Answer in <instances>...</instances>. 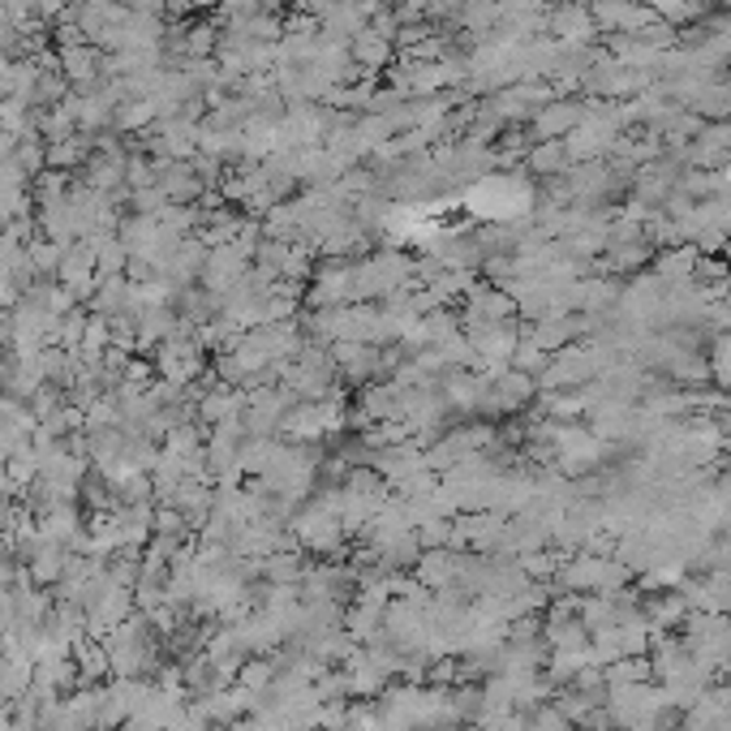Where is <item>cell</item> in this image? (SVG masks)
I'll return each instance as SVG.
<instances>
[{"mask_svg": "<svg viewBox=\"0 0 731 731\" xmlns=\"http://www.w3.org/2000/svg\"><path fill=\"white\" fill-rule=\"evenodd\" d=\"M629 582H633L629 564H620L616 555H589V551L560 564L555 573V585L564 594H616V589H629Z\"/></svg>", "mask_w": 731, "mask_h": 731, "instance_id": "1", "label": "cell"}, {"mask_svg": "<svg viewBox=\"0 0 731 731\" xmlns=\"http://www.w3.org/2000/svg\"><path fill=\"white\" fill-rule=\"evenodd\" d=\"M103 650L112 658V676H143L155 667V636H151V624L139 616H130L125 624H117L112 633L103 636Z\"/></svg>", "mask_w": 731, "mask_h": 731, "instance_id": "2", "label": "cell"}, {"mask_svg": "<svg viewBox=\"0 0 731 731\" xmlns=\"http://www.w3.org/2000/svg\"><path fill=\"white\" fill-rule=\"evenodd\" d=\"M289 439L297 443H319L328 435H341L344 431V405L341 396H323V400H297L289 413H285V427Z\"/></svg>", "mask_w": 731, "mask_h": 731, "instance_id": "3", "label": "cell"}, {"mask_svg": "<svg viewBox=\"0 0 731 731\" xmlns=\"http://www.w3.org/2000/svg\"><path fill=\"white\" fill-rule=\"evenodd\" d=\"M292 525V538H297V546L301 551H314V555H344V525L341 517L328 508V503H306L297 517L289 521Z\"/></svg>", "mask_w": 731, "mask_h": 731, "instance_id": "4", "label": "cell"}, {"mask_svg": "<svg viewBox=\"0 0 731 731\" xmlns=\"http://www.w3.org/2000/svg\"><path fill=\"white\" fill-rule=\"evenodd\" d=\"M292 400L289 391L280 388V384H263V388L245 391V409H242V422L250 435H276L280 427H285V413H289Z\"/></svg>", "mask_w": 731, "mask_h": 731, "instance_id": "5", "label": "cell"}, {"mask_svg": "<svg viewBox=\"0 0 731 731\" xmlns=\"http://www.w3.org/2000/svg\"><path fill=\"white\" fill-rule=\"evenodd\" d=\"M245 276H250V258H245L237 245H215L211 254H207V267H202V289L215 292V297H224L229 289H237Z\"/></svg>", "mask_w": 731, "mask_h": 731, "instance_id": "6", "label": "cell"}, {"mask_svg": "<svg viewBox=\"0 0 731 731\" xmlns=\"http://www.w3.org/2000/svg\"><path fill=\"white\" fill-rule=\"evenodd\" d=\"M56 280L74 292L78 301H91V297H96V289H99L96 250H91L87 242L69 245V250H65V258H60V267H56Z\"/></svg>", "mask_w": 731, "mask_h": 731, "instance_id": "7", "label": "cell"}, {"mask_svg": "<svg viewBox=\"0 0 731 731\" xmlns=\"http://www.w3.org/2000/svg\"><path fill=\"white\" fill-rule=\"evenodd\" d=\"M388 684H391L388 667H379V663L370 658L366 645H357V650L344 658V688H348V697H357V701H375Z\"/></svg>", "mask_w": 731, "mask_h": 731, "instance_id": "8", "label": "cell"}, {"mask_svg": "<svg viewBox=\"0 0 731 731\" xmlns=\"http://www.w3.org/2000/svg\"><path fill=\"white\" fill-rule=\"evenodd\" d=\"M56 56H60V78L69 87H99L103 56L96 44H69V48H56Z\"/></svg>", "mask_w": 731, "mask_h": 731, "instance_id": "9", "label": "cell"}, {"mask_svg": "<svg viewBox=\"0 0 731 731\" xmlns=\"http://www.w3.org/2000/svg\"><path fill=\"white\" fill-rule=\"evenodd\" d=\"M159 195L168 198V202H195L198 195H207V181L195 173V164L190 159H168V164H159Z\"/></svg>", "mask_w": 731, "mask_h": 731, "instance_id": "10", "label": "cell"}, {"mask_svg": "<svg viewBox=\"0 0 731 731\" xmlns=\"http://www.w3.org/2000/svg\"><path fill=\"white\" fill-rule=\"evenodd\" d=\"M384 616H388V602L384 598H366V594H357V602L353 607H344V633L353 636L357 645H366L370 636L384 633Z\"/></svg>", "mask_w": 731, "mask_h": 731, "instance_id": "11", "label": "cell"}, {"mask_svg": "<svg viewBox=\"0 0 731 731\" xmlns=\"http://www.w3.org/2000/svg\"><path fill=\"white\" fill-rule=\"evenodd\" d=\"M242 409H245V391L233 388V384H215V388L202 391V400H198V418L211 422V427H220L229 418H242Z\"/></svg>", "mask_w": 731, "mask_h": 731, "instance_id": "12", "label": "cell"}, {"mask_svg": "<svg viewBox=\"0 0 731 731\" xmlns=\"http://www.w3.org/2000/svg\"><path fill=\"white\" fill-rule=\"evenodd\" d=\"M91 310L103 314V319L130 314V310H134V280H125V276H108V280H99L96 297H91Z\"/></svg>", "mask_w": 731, "mask_h": 731, "instance_id": "13", "label": "cell"}, {"mask_svg": "<svg viewBox=\"0 0 731 731\" xmlns=\"http://www.w3.org/2000/svg\"><path fill=\"white\" fill-rule=\"evenodd\" d=\"M74 667H78V680L82 684H99L112 676V658H108V650H103L99 636L74 641Z\"/></svg>", "mask_w": 731, "mask_h": 731, "instance_id": "14", "label": "cell"}, {"mask_svg": "<svg viewBox=\"0 0 731 731\" xmlns=\"http://www.w3.org/2000/svg\"><path fill=\"white\" fill-rule=\"evenodd\" d=\"M348 56H353L357 65H366V69H379V65H388L391 40H384L375 26H366L362 35H353V48H348Z\"/></svg>", "mask_w": 731, "mask_h": 731, "instance_id": "15", "label": "cell"}, {"mask_svg": "<svg viewBox=\"0 0 731 731\" xmlns=\"http://www.w3.org/2000/svg\"><path fill=\"white\" fill-rule=\"evenodd\" d=\"M155 121H159V112H155L151 99H130V103H121V108L112 112V125H117L121 134H139V130L155 125Z\"/></svg>", "mask_w": 731, "mask_h": 731, "instance_id": "16", "label": "cell"}, {"mask_svg": "<svg viewBox=\"0 0 731 731\" xmlns=\"http://www.w3.org/2000/svg\"><path fill=\"white\" fill-rule=\"evenodd\" d=\"M87 155H91V143H87L82 134H74V139H65V143H52L48 146V168L69 173V168H78Z\"/></svg>", "mask_w": 731, "mask_h": 731, "instance_id": "17", "label": "cell"}, {"mask_svg": "<svg viewBox=\"0 0 731 731\" xmlns=\"http://www.w3.org/2000/svg\"><path fill=\"white\" fill-rule=\"evenodd\" d=\"M564 159H568V146H560V143H546L542 151H534L538 173H560V168H564Z\"/></svg>", "mask_w": 731, "mask_h": 731, "instance_id": "18", "label": "cell"}, {"mask_svg": "<svg viewBox=\"0 0 731 731\" xmlns=\"http://www.w3.org/2000/svg\"><path fill=\"white\" fill-rule=\"evenodd\" d=\"M13 69H18V60L0 56V99H13Z\"/></svg>", "mask_w": 731, "mask_h": 731, "instance_id": "19", "label": "cell"}, {"mask_svg": "<svg viewBox=\"0 0 731 731\" xmlns=\"http://www.w3.org/2000/svg\"><path fill=\"white\" fill-rule=\"evenodd\" d=\"M13 151H18V139L0 130V164H9V159H13Z\"/></svg>", "mask_w": 731, "mask_h": 731, "instance_id": "20", "label": "cell"}, {"mask_svg": "<svg viewBox=\"0 0 731 731\" xmlns=\"http://www.w3.org/2000/svg\"><path fill=\"white\" fill-rule=\"evenodd\" d=\"M215 731H250V728H245V719H237V723H229V728H215Z\"/></svg>", "mask_w": 731, "mask_h": 731, "instance_id": "21", "label": "cell"}]
</instances>
